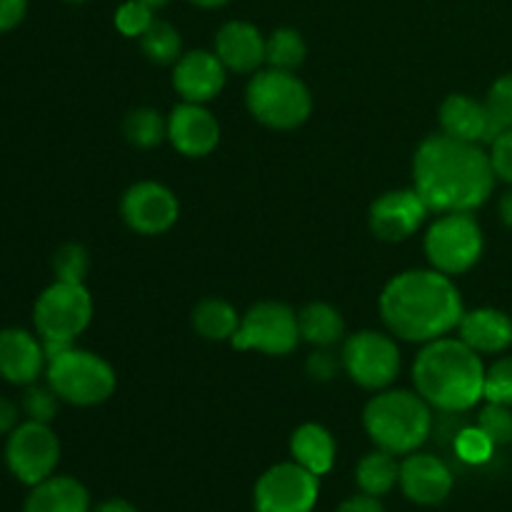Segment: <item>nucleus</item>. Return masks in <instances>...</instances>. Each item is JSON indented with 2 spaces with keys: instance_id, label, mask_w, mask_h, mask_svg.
Segmentation results:
<instances>
[{
  "instance_id": "obj_35",
  "label": "nucleus",
  "mask_w": 512,
  "mask_h": 512,
  "mask_svg": "<svg viewBox=\"0 0 512 512\" xmlns=\"http://www.w3.org/2000/svg\"><path fill=\"white\" fill-rule=\"evenodd\" d=\"M493 448V440H490L478 425H475V428L460 430L458 438H455V453H458V458L463 460V463L470 465H480L485 463V460H490Z\"/></svg>"
},
{
  "instance_id": "obj_14",
  "label": "nucleus",
  "mask_w": 512,
  "mask_h": 512,
  "mask_svg": "<svg viewBox=\"0 0 512 512\" xmlns=\"http://www.w3.org/2000/svg\"><path fill=\"white\" fill-rule=\"evenodd\" d=\"M430 208L418 190H390L370 205V230L380 240L400 243L408 240L428 218Z\"/></svg>"
},
{
  "instance_id": "obj_44",
  "label": "nucleus",
  "mask_w": 512,
  "mask_h": 512,
  "mask_svg": "<svg viewBox=\"0 0 512 512\" xmlns=\"http://www.w3.org/2000/svg\"><path fill=\"white\" fill-rule=\"evenodd\" d=\"M190 3L200 5V8H220V5H225L228 0H190Z\"/></svg>"
},
{
  "instance_id": "obj_5",
  "label": "nucleus",
  "mask_w": 512,
  "mask_h": 512,
  "mask_svg": "<svg viewBox=\"0 0 512 512\" xmlns=\"http://www.w3.org/2000/svg\"><path fill=\"white\" fill-rule=\"evenodd\" d=\"M253 118L273 130H295L308 120L313 98L298 75L288 70H258L245 88Z\"/></svg>"
},
{
  "instance_id": "obj_12",
  "label": "nucleus",
  "mask_w": 512,
  "mask_h": 512,
  "mask_svg": "<svg viewBox=\"0 0 512 512\" xmlns=\"http://www.w3.org/2000/svg\"><path fill=\"white\" fill-rule=\"evenodd\" d=\"M320 495L318 475L303 465L280 463L260 475L255 483V512H313Z\"/></svg>"
},
{
  "instance_id": "obj_40",
  "label": "nucleus",
  "mask_w": 512,
  "mask_h": 512,
  "mask_svg": "<svg viewBox=\"0 0 512 512\" xmlns=\"http://www.w3.org/2000/svg\"><path fill=\"white\" fill-rule=\"evenodd\" d=\"M338 512H385V508L380 505V500L375 498V495L363 493L345 500V503L338 508Z\"/></svg>"
},
{
  "instance_id": "obj_43",
  "label": "nucleus",
  "mask_w": 512,
  "mask_h": 512,
  "mask_svg": "<svg viewBox=\"0 0 512 512\" xmlns=\"http://www.w3.org/2000/svg\"><path fill=\"white\" fill-rule=\"evenodd\" d=\"M500 218H503V223L512 228V190L500 198Z\"/></svg>"
},
{
  "instance_id": "obj_29",
  "label": "nucleus",
  "mask_w": 512,
  "mask_h": 512,
  "mask_svg": "<svg viewBox=\"0 0 512 512\" xmlns=\"http://www.w3.org/2000/svg\"><path fill=\"white\" fill-rule=\"evenodd\" d=\"M483 105L488 113V143H493L505 130H512V73L490 85Z\"/></svg>"
},
{
  "instance_id": "obj_32",
  "label": "nucleus",
  "mask_w": 512,
  "mask_h": 512,
  "mask_svg": "<svg viewBox=\"0 0 512 512\" xmlns=\"http://www.w3.org/2000/svg\"><path fill=\"white\" fill-rule=\"evenodd\" d=\"M60 398L50 385H28L23 395V413L28 415V420L35 423H53L55 415H58Z\"/></svg>"
},
{
  "instance_id": "obj_41",
  "label": "nucleus",
  "mask_w": 512,
  "mask_h": 512,
  "mask_svg": "<svg viewBox=\"0 0 512 512\" xmlns=\"http://www.w3.org/2000/svg\"><path fill=\"white\" fill-rule=\"evenodd\" d=\"M18 418H20L18 405H15L13 400H8L0 395V435L13 433L15 425H18Z\"/></svg>"
},
{
  "instance_id": "obj_42",
  "label": "nucleus",
  "mask_w": 512,
  "mask_h": 512,
  "mask_svg": "<svg viewBox=\"0 0 512 512\" xmlns=\"http://www.w3.org/2000/svg\"><path fill=\"white\" fill-rule=\"evenodd\" d=\"M93 512H138V508H135V505H130L128 500L113 498V500H105V503H100Z\"/></svg>"
},
{
  "instance_id": "obj_20",
  "label": "nucleus",
  "mask_w": 512,
  "mask_h": 512,
  "mask_svg": "<svg viewBox=\"0 0 512 512\" xmlns=\"http://www.w3.org/2000/svg\"><path fill=\"white\" fill-rule=\"evenodd\" d=\"M460 340L475 353H503L512 345V320L503 310L478 308L463 315Z\"/></svg>"
},
{
  "instance_id": "obj_23",
  "label": "nucleus",
  "mask_w": 512,
  "mask_h": 512,
  "mask_svg": "<svg viewBox=\"0 0 512 512\" xmlns=\"http://www.w3.org/2000/svg\"><path fill=\"white\" fill-rule=\"evenodd\" d=\"M290 453H293L295 463L320 478L335 463V440L323 425L305 423L290 438Z\"/></svg>"
},
{
  "instance_id": "obj_46",
  "label": "nucleus",
  "mask_w": 512,
  "mask_h": 512,
  "mask_svg": "<svg viewBox=\"0 0 512 512\" xmlns=\"http://www.w3.org/2000/svg\"><path fill=\"white\" fill-rule=\"evenodd\" d=\"M65 3H88V0H65Z\"/></svg>"
},
{
  "instance_id": "obj_38",
  "label": "nucleus",
  "mask_w": 512,
  "mask_h": 512,
  "mask_svg": "<svg viewBox=\"0 0 512 512\" xmlns=\"http://www.w3.org/2000/svg\"><path fill=\"white\" fill-rule=\"evenodd\" d=\"M25 13H28V0H0V35L18 28Z\"/></svg>"
},
{
  "instance_id": "obj_17",
  "label": "nucleus",
  "mask_w": 512,
  "mask_h": 512,
  "mask_svg": "<svg viewBox=\"0 0 512 512\" xmlns=\"http://www.w3.org/2000/svg\"><path fill=\"white\" fill-rule=\"evenodd\" d=\"M225 65L208 50H190L180 55L173 70V88L185 103H208L225 88Z\"/></svg>"
},
{
  "instance_id": "obj_39",
  "label": "nucleus",
  "mask_w": 512,
  "mask_h": 512,
  "mask_svg": "<svg viewBox=\"0 0 512 512\" xmlns=\"http://www.w3.org/2000/svg\"><path fill=\"white\" fill-rule=\"evenodd\" d=\"M338 370V363H335L333 353H313L308 360V373L313 375L315 380H330Z\"/></svg>"
},
{
  "instance_id": "obj_24",
  "label": "nucleus",
  "mask_w": 512,
  "mask_h": 512,
  "mask_svg": "<svg viewBox=\"0 0 512 512\" xmlns=\"http://www.w3.org/2000/svg\"><path fill=\"white\" fill-rule=\"evenodd\" d=\"M300 338L315 348H333L345 335L343 315L328 303H310L298 313Z\"/></svg>"
},
{
  "instance_id": "obj_25",
  "label": "nucleus",
  "mask_w": 512,
  "mask_h": 512,
  "mask_svg": "<svg viewBox=\"0 0 512 512\" xmlns=\"http://www.w3.org/2000/svg\"><path fill=\"white\" fill-rule=\"evenodd\" d=\"M193 328L200 338L223 343V340H233V335L238 333L240 318L228 300L205 298L195 305Z\"/></svg>"
},
{
  "instance_id": "obj_19",
  "label": "nucleus",
  "mask_w": 512,
  "mask_h": 512,
  "mask_svg": "<svg viewBox=\"0 0 512 512\" xmlns=\"http://www.w3.org/2000/svg\"><path fill=\"white\" fill-rule=\"evenodd\" d=\"M215 55L235 73H258L265 63V38L255 25L230 20L215 35Z\"/></svg>"
},
{
  "instance_id": "obj_2",
  "label": "nucleus",
  "mask_w": 512,
  "mask_h": 512,
  "mask_svg": "<svg viewBox=\"0 0 512 512\" xmlns=\"http://www.w3.org/2000/svg\"><path fill=\"white\" fill-rule=\"evenodd\" d=\"M380 315L398 338L430 343L458 328L465 310L450 275L430 268L395 275L380 295Z\"/></svg>"
},
{
  "instance_id": "obj_22",
  "label": "nucleus",
  "mask_w": 512,
  "mask_h": 512,
  "mask_svg": "<svg viewBox=\"0 0 512 512\" xmlns=\"http://www.w3.org/2000/svg\"><path fill=\"white\" fill-rule=\"evenodd\" d=\"M440 128L450 138L465 143H488V113L480 100L470 95H448L440 105Z\"/></svg>"
},
{
  "instance_id": "obj_4",
  "label": "nucleus",
  "mask_w": 512,
  "mask_h": 512,
  "mask_svg": "<svg viewBox=\"0 0 512 512\" xmlns=\"http://www.w3.org/2000/svg\"><path fill=\"white\" fill-rule=\"evenodd\" d=\"M363 425L380 450L410 455L428 440L433 415L423 395L410 390H385L365 405Z\"/></svg>"
},
{
  "instance_id": "obj_33",
  "label": "nucleus",
  "mask_w": 512,
  "mask_h": 512,
  "mask_svg": "<svg viewBox=\"0 0 512 512\" xmlns=\"http://www.w3.org/2000/svg\"><path fill=\"white\" fill-rule=\"evenodd\" d=\"M478 428L493 440V445L512 443V410L510 405L488 403L478 415Z\"/></svg>"
},
{
  "instance_id": "obj_28",
  "label": "nucleus",
  "mask_w": 512,
  "mask_h": 512,
  "mask_svg": "<svg viewBox=\"0 0 512 512\" xmlns=\"http://www.w3.org/2000/svg\"><path fill=\"white\" fill-rule=\"evenodd\" d=\"M123 133L135 148H155L168 138V120L153 108H135L125 115Z\"/></svg>"
},
{
  "instance_id": "obj_34",
  "label": "nucleus",
  "mask_w": 512,
  "mask_h": 512,
  "mask_svg": "<svg viewBox=\"0 0 512 512\" xmlns=\"http://www.w3.org/2000/svg\"><path fill=\"white\" fill-rule=\"evenodd\" d=\"M483 398L488 403L512 405V358H500L485 370Z\"/></svg>"
},
{
  "instance_id": "obj_7",
  "label": "nucleus",
  "mask_w": 512,
  "mask_h": 512,
  "mask_svg": "<svg viewBox=\"0 0 512 512\" xmlns=\"http://www.w3.org/2000/svg\"><path fill=\"white\" fill-rule=\"evenodd\" d=\"M93 318V298L83 283L55 280L35 300L33 323L40 340L73 343L90 325Z\"/></svg>"
},
{
  "instance_id": "obj_36",
  "label": "nucleus",
  "mask_w": 512,
  "mask_h": 512,
  "mask_svg": "<svg viewBox=\"0 0 512 512\" xmlns=\"http://www.w3.org/2000/svg\"><path fill=\"white\" fill-rule=\"evenodd\" d=\"M153 20V8L140 3V0H128V3L120 5V10L115 13V25H118L120 33L128 35V38H140Z\"/></svg>"
},
{
  "instance_id": "obj_45",
  "label": "nucleus",
  "mask_w": 512,
  "mask_h": 512,
  "mask_svg": "<svg viewBox=\"0 0 512 512\" xmlns=\"http://www.w3.org/2000/svg\"><path fill=\"white\" fill-rule=\"evenodd\" d=\"M140 3L150 5V8H163V5L168 3V0H140Z\"/></svg>"
},
{
  "instance_id": "obj_15",
  "label": "nucleus",
  "mask_w": 512,
  "mask_h": 512,
  "mask_svg": "<svg viewBox=\"0 0 512 512\" xmlns=\"http://www.w3.org/2000/svg\"><path fill=\"white\" fill-rule=\"evenodd\" d=\"M168 138L178 153L188 158H203L218 148L220 125L208 108L183 100L175 105L168 118Z\"/></svg>"
},
{
  "instance_id": "obj_11",
  "label": "nucleus",
  "mask_w": 512,
  "mask_h": 512,
  "mask_svg": "<svg viewBox=\"0 0 512 512\" xmlns=\"http://www.w3.org/2000/svg\"><path fill=\"white\" fill-rule=\"evenodd\" d=\"M340 363L360 388L383 390L398 378L400 350L390 335L378 330H360L343 343Z\"/></svg>"
},
{
  "instance_id": "obj_26",
  "label": "nucleus",
  "mask_w": 512,
  "mask_h": 512,
  "mask_svg": "<svg viewBox=\"0 0 512 512\" xmlns=\"http://www.w3.org/2000/svg\"><path fill=\"white\" fill-rule=\"evenodd\" d=\"M355 480H358L363 493L375 495V498L388 495L400 483V463L395 460L393 453L378 448L360 460L358 470H355Z\"/></svg>"
},
{
  "instance_id": "obj_1",
  "label": "nucleus",
  "mask_w": 512,
  "mask_h": 512,
  "mask_svg": "<svg viewBox=\"0 0 512 512\" xmlns=\"http://www.w3.org/2000/svg\"><path fill=\"white\" fill-rule=\"evenodd\" d=\"M495 170L478 143L428 135L413 155V188L430 213H473L493 195Z\"/></svg>"
},
{
  "instance_id": "obj_21",
  "label": "nucleus",
  "mask_w": 512,
  "mask_h": 512,
  "mask_svg": "<svg viewBox=\"0 0 512 512\" xmlns=\"http://www.w3.org/2000/svg\"><path fill=\"white\" fill-rule=\"evenodd\" d=\"M23 512H90V495L70 475H50L30 488Z\"/></svg>"
},
{
  "instance_id": "obj_31",
  "label": "nucleus",
  "mask_w": 512,
  "mask_h": 512,
  "mask_svg": "<svg viewBox=\"0 0 512 512\" xmlns=\"http://www.w3.org/2000/svg\"><path fill=\"white\" fill-rule=\"evenodd\" d=\"M90 270L88 250L78 243H65L55 250L53 255V273L55 280L65 283H83Z\"/></svg>"
},
{
  "instance_id": "obj_6",
  "label": "nucleus",
  "mask_w": 512,
  "mask_h": 512,
  "mask_svg": "<svg viewBox=\"0 0 512 512\" xmlns=\"http://www.w3.org/2000/svg\"><path fill=\"white\" fill-rule=\"evenodd\" d=\"M45 378L63 403L78 405V408L105 403L118 385L115 370L110 368L108 360L75 345L48 360Z\"/></svg>"
},
{
  "instance_id": "obj_9",
  "label": "nucleus",
  "mask_w": 512,
  "mask_h": 512,
  "mask_svg": "<svg viewBox=\"0 0 512 512\" xmlns=\"http://www.w3.org/2000/svg\"><path fill=\"white\" fill-rule=\"evenodd\" d=\"M60 463V440L48 423H25L15 425L13 433L5 440V465L10 475L23 485L43 483L55 473Z\"/></svg>"
},
{
  "instance_id": "obj_13",
  "label": "nucleus",
  "mask_w": 512,
  "mask_h": 512,
  "mask_svg": "<svg viewBox=\"0 0 512 512\" xmlns=\"http://www.w3.org/2000/svg\"><path fill=\"white\" fill-rule=\"evenodd\" d=\"M120 213L130 230L140 235H160L175 225L180 203L170 188L155 180H143L125 190Z\"/></svg>"
},
{
  "instance_id": "obj_30",
  "label": "nucleus",
  "mask_w": 512,
  "mask_h": 512,
  "mask_svg": "<svg viewBox=\"0 0 512 512\" xmlns=\"http://www.w3.org/2000/svg\"><path fill=\"white\" fill-rule=\"evenodd\" d=\"M140 48L150 63L170 65L178 63L180 55V33L165 20H153L143 35H140Z\"/></svg>"
},
{
  "instance_id": "obj_16",
  "label": "nucleus",
  "mask_w": 512,
  "mask_h": 512,
  "mask_svg": "<svg viewBox=\"0 0 512 512\" xmlns=\"http://www.w3.org/2000/svg\"><path fill=\"white\" fill-rule=\"evenodd\" d=\"M48 368L43 340L23 328H3L0 330V378L10 385L38 383L43 370Z\"/></svg>"
},
{
  "instance_id": "obj_8",
  "label": "nucleus",
  "mask_w": 512,
  "mask_h": 512,
  "mask_svg": "<svg viewBox=\"0 0 512 512\" xmlns=\"http://www.w3.org/2000/svg\"><path fill=\"white\" fill-rule=\"evenodd\" d=\"M430 265L445 275H460L483 255V230L470 213H443L425 235Z\"/></svg>"
},
{
  "instance_id": "obj_10",
  "label": "nucleus",
  "mask_w": 512,
  "mask_h": 512,
  "mask_svg": "<svg viewBox=\"0 0 512 512\" xmlns=\"http://www.w3.org/2000/svg\"><path fill=\"white\" fill-rule=\"evenodd\" d=\"M230 343L238 350H258V353L265 355H290L300 343L298 313L285 303H275V300L253 305L240 318V328Z\"/></svg>"
},
{
  "instance_id": "obj_37",
  "label": "nucleus",
  "mask_w": 512,
  "mask_h": 512,
  "mask_svg": "<svg viewBox=\"0 0 512 512\" xmlns=\"http://www.w3.org/2000/svg\"><path fill=\"white\" fill-rule=\"evenodd\" d=\"M490 145H493L490 148V163H493L495 175L512 185V130H505Z\"/></svg>"
},
{
  "instance_id": "obj_18",
  "label": "nucleus",
  "mask_w": 512,
  "mask_h": 512,
  "mask_svg": "<svg viewBox=\"0 0 512 512\" xmlns=\"http://www.w3.org/2000/svg\"><path fill=\"white\" fill-rule=\"evenodd\" d=\"M400 488L415 505H438L453 490V473L435 455H410L400 463Z\"/></svg>"
},
{
  "instance_id": "obj_3",
  "label": "nucleus",
  "mask_w": 512,
  "mask_h": 512,
  "mask_svg": "<svg viewBox=\"0 0 512 512\" xmlns=\"http://www.w3.org/2000/svg\"><path fill=\"white\" fill-rule=\"evenodd\" d=\"M413 383L428 405L443 413H463L483 400L485 365L463 340L438 338L425 343L415 358Z\"/></svg>"
},
{
  "instance_id": "obj_27",
  "label": "nucleus",
  "mask_w": 512,
  "mask_h": 512,
  "mask_svg": "<svg viewBox=\"0 0 512 512\" xmlns=\"http://www.w3.org/2000/svg\"><path fill=\"white\" fill-rule=\"evenodd\" d=\"M305 55H308V48H305L303 35L293 28L273 30L270 38L265 40V63L275 70L293 73L295 68L303 65Z\"/></svg>"
}]
</instances>
